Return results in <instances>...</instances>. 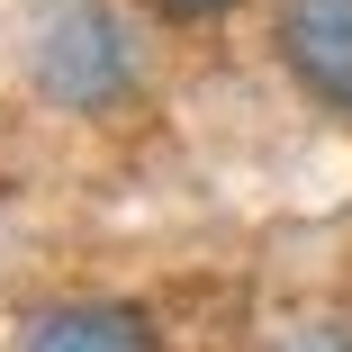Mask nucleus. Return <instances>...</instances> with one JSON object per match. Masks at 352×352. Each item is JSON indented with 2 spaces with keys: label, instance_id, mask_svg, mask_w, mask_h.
<instances>
[{
  "label": "nucleus",
  "instance_id": "nucleus-1",
  "mask_svg": "<svg viewBox=\"0 0 352 352\" xmlns=\"http://www.w3.org/2000/svg\"><path fill=\"white\" fill-rule=\"evenodd\" d=\"M28 82L45 109H118L135 91V36L100 0H45L28 28Z\"/></svg>",
  "mask_w": 352,
  "mask_h": 352
},
{
  "label": "nucleus",
  "instance_id": "nucleus-2",
  "mask_svg": "<svg viewBox=\"0 0 352 352\" xmlns=\"http://www.w3.org/2000/svg\"><path fill=\"white\" fill-rule=\"evenodd\" d=\"M271 63H280L325 118L352 126V0H280Z\"/></svg>",
  "mask_w": 352,
  "mask_h": 352
},
{
  "label": "nucleus",
  "instance_id": "nucleus-3",
  "mask_svg": "<svg viewBox=\"0 0 352 352\" xmlns=\"http://www.w3.org/2000/svg\"><path fill=\"white\" fill-rule=\"evenodd\" d=\"M19 352H163V343H154V316L126 298H63V307L28 316Z\"/></svg>",
  "mask_w": 352,
  "mask_h": 352
},
{
  "label": "nucleus",
  "instance_id": "nucleus-4",
  "mask_svg": "<svg viewBox=\"0 0 352 352\" xmlns=\"http://www.w3.org/2000/svg\"><path fill=\"white\" fill-rule=\"evenodd\" d=\"M154 19H172V28H208V19H226V10H244V0H145Z\"/></svg>",
  "mask_w": 352,
  "mask_h": 352
},
{
  "label": "nucleus",
  "instance_id": "nucleus-5",
  "mask_svg": "<svg viewBox=\"0 0 352 352\" xmlns=\"http://www.w3.org/2000/svg\"><path fill=\"white\" fill-rule=\"evenodd\" d=\"M289 352H352V325H307L289 334Z\"/></svg>",
  "mask_w": 352,
  "mask_h": 352
}]
</instances>
